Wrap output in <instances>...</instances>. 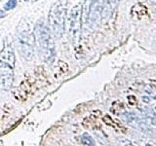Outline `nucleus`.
<instances>
[{"label": "nucleus", "mask_w": 156, "mask_h": 146, "mask_svg": "<svg viewBox=\"0 0 156 146\" xmlns=\"http://www.w3.org/2000/svg\"><path fill=\"white\" fill-rule=\"evenodd\" d=\"M34 37L39 46V51L42 59L47 63H52L55 59V43L52 38L49 26L43 19L39 20L34 28Z\"/></svg>", "instance_id": "1"}, {"label": "nucleus", "mask_w": 156, "mask_h": 146, "mask_svg": "<svg viewBox=\"0 0 156 146\" xmlns=\"http://www.w3.org/2000/svg\"><path fill=\"white\" fill-rule=\"evenodd\" d=\"M35 37L30 30L29 24L24 20L19 24L17 33V47L24 60H30L33 57V45Z\"/></svg>", "instance_id": "2"}, {"label": "nucleus", "mask_w": 156, "mask_h": 146, "mask_svg": "<svg viewBox=\"0 0 156 146\" xmlns=\"http://www.w3.org/2000/svg\"><path fill=\"white\" fill-rule=\"evenodd\" d=\"M67 18V1L60 0L51 8L49 13V24L54 35L60 38L66 29Z\"/></svg>", "instance_id": "3"}, {"label": "nucleus", "mask_w": 156, "mask_h": 146, "mask_svg": "<svg viewBox=\"0 0 156 146\" xmlns=\"http://www.w3.org/2000/svg\"><path fill=\"white\" fill-rule=\"evenodd\" d=\"M81 10L82 5L78 4L74 6L68 16V33L72 41H77L81 29Z\"/></svg>", "instance_id": "4"}, {"label": "nucleus", "mask_w": 156, "mask_h": 146, "mask_svg": "<svg viewBox=\"0 0 156 146\" xmlns=\"http://www.w3.org/2000/svg\"><path fill=\"white\" fill-rule=\"evenodd\" d=\"M103 0H93L90 4L87 21L90 24H95L99 21V18L102 17Z\"/></svg>", "instance_id": "5"}, {"label": "nucleus", "mask_w": 156, "mask_h": 146, "mask_svg": "<svg viewBox=\"0 0 156 146\" xmlns=\"http://www.w3.org/2000/svg\"><path fill=\"white\" fill-rule=\"evenodd\" d=\"M120 0H103L102 5V17L103 19H108L112 12L114 11L116 6L118 5Z\"/></svg>", "instance_id": "6"}, {"label": "nucleus", "mask_w": 156, "mask_h": 146, "mask_svg": "<svg viewBox=\"0 0 156 146\" xmlns=\"http://www.w3.org/2000/svg\"><path fill=\"white\" fill-rule=\"evenodd\" d=\"M132 14L135 15L138 19H141L144 16L147 15V9L142 4H137L136 6H134L132 8Z\"/></svg>", "instance_id": "7"}, {"label": "nucleus", "mask_w": 156, "mask_h": 146, "mask_svg": "<svg viewBox=\"0 0 156 146\" xmlns=\"http://www.w3.org/2000/svg\"><path fill=\"white\" fill-rule=\"evenodd\" d=\"M123 117H124L125 120H126L127 123L131 124V125H134L135 128H138V126H140V123H141L140 118H138L135 113L127 112L123 115Z\"/></svg>", "instance_id": "8"}, {"label": "nucleus", "mask_w": 156, "mask_h": 146, "mask_svg": "<svg viewBox=\"0 0 156 146\" xmlns=\"http://www.w3.org/2000/svg\"><path fill=\"white\" fill-rule=\"evenodd\" d=\"M81 142L84 145H95V141L94 139L91 138V135L88 134H84L81 136Z\"/></svg>", "instance_id": "9"}, {"label": "nucleus", "mask_w": 156, "mask_h": 146, "mask_svg": "<svg viewBox=\"0 0 156 146\" xmlns=\"http://www.w3.org/2000/svg\"><path fill=\"white\" fill-rule=\"evenodd\" d=\"M103 122H105L106 124H107V125H109L111 127L115 128V129H117V128H118V129H121V127L118 125V123H117V124L114 123L113 120H112V119L109 116H108V115H106V116L103 117Z\"/></svg>", "instance_id": "10"}, {"label": "nucleus", "mask_w": 156, "mask_h": 146, "mask_svg": "<svg viewBox=\"0 0 156 146\" xmlns=\"http://www.w3.org/2000/svg\"><path fill=\"white\" fill-rule=\"evenodd\" d=\"M17 6V0H9L6 4L4 5V9L5 10H12Z\"/></svg>", "instance_id": "11"}, {"label": "nucleus", "mask_w": 156, "mask_h": 146, "mask_svg": "<svg viewBox=\"0 0 156 146\" xmlns=\"http://www.w3.org/2000/svg\"><path fill=\"white\" fill-rule=\"evenodd\" d=\"M3 17H5V12H4L3 10H0V19Z\"/></svg>", "instance_id": "12"}, {"label": "nucleus", "mask_w": 156, "mask_h": 146, "mask_svg": "<svg viewBox=\"0 0 156 146\" xmlns=\"http://www.w3.org/2000/svg\"><path fill=\"white\" fill-rule=\"evenodd\" d=\"M151 4H156V0H148Z\"/></svg>", "instance_id": "13"}, {"label": "nucleus", "mask_w": 156, "mask_h": 146, "mask_svg": "<svg viewBox=\"0 0 156 146\" xmlns=\"http://www.w3.org/2000/svg\"><path fill=\"white\" fill-rule=\"evenodd\" d=\"M35 1H37V0H35Z\"/></svg>", "instance_id": "14"}]
</instances>
